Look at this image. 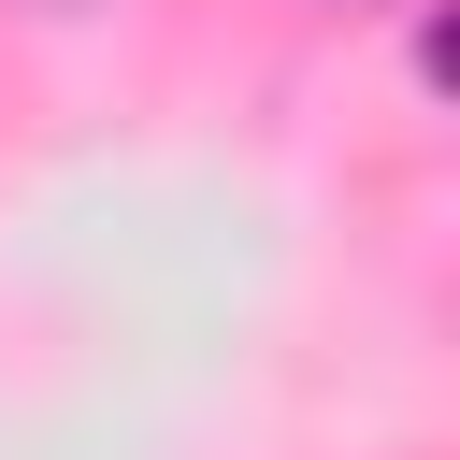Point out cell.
Instances as JSON below:
<instances>
[{
  "label": "cell",
  "mask_w": 460,
  "mask_h": 460,
  "mask_svg": "<svg viewBox=\"0 0 460 460\" xmlns=\"http://www.w3.org/2000/svg\"><path fill=\"white\" fill-rule=\"evenodd\" d=\"M345 14H374V0H345Z\"/></svg>",
  "instance_id": "6da1fadb"
}]
</instances>
